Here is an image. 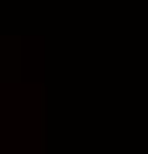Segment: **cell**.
Returning <instances> with one entry per match:
<instances>
[]
</instances>
